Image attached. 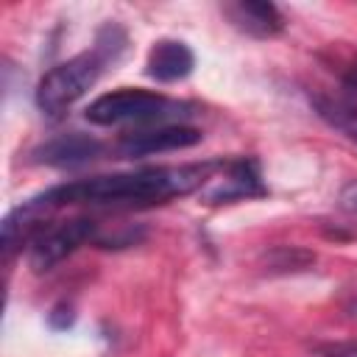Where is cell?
I'll use <instances>...</instances> for the list:
<instances>
[{
  "label": "cell",
  "instance_id": "obj_1",
  "mask_svg": "<svg viewBox=\"0 0 357 357\" xmlns=\"http://www.w3.org/2000/svg\"><path fill=\"white\" fill-rule=\"evenodd\" d=\"M223 162H201V165H170V167H139L128 173L92 176L67 184H56L25 204L42 215L61 206H151L165 204L170 198L190 195L204 190Z\"/></svg>",
  "mask_w": 357,
  "mask_h": 357
},
{
  "label": "cell",
  "instance_id": "obj_2",
  "mask_svg": "<svg viewBox=\"0 0 357 357\" xmlns=\"http://www.w3.org/2000/svg\"><path fill=\"white\" fill-rule=\"evenodd\" d=\"M114 59L106 47L95 45L56 67H50L36 86V106L45 117H61L75 100H81L100 78L106 61Z\"/></svg>",
  "mask_w": 357,
  "mask_h": 357
},
{
  "label": "cell",
  "instance_id": "obj_3",
  "mask_svg": "<svg viewBox=\"0 0 357 357\" xmlns=\"http://www.w3.org/2000/svg\"><path fill=\"white\" fill-rule=\"evenodd\" d=\"M187 106L176 103L170 98H165L162 92H151V89H114L106 92L100 98H95L84 117L92 126H123V123H162L173 114H181Z\"/></svg>",
  "mask_w": 357,
  "mask_h": 357
},
{
  "label": "cell",
  "instance_id": "obj_4",
  "mask_svg": "<svg viewBox=\"0 0 357 357\" xmlns=\"http://www.w3.org/2000/svg\"><path fill=\"white\" fill-rule=\"evenodd\" d=\"M100 234L98 223L89 218H73V220H61L53 226H45L36 240L31 243L28 251V262L33 271H50L53 265H59L61 259H67L70 254H75L81 245L95 243Z\"/></svg>",
  "mask_w": 357,
  "mask_h": 357
},
{
  "label": "cell",
  "instance_id": "obj_5",
  "mask_svg": "<svg viewBox=\"0 0 357 357\" xmlns=\"http://www.w3.org/2000/svg\"><path fill=\"white\" fill-rule=\"evenodd\" d=\"M204 139L201 128L187 126V123H159L148 128H134L120 134L114 151L123 159H142L153 153H170V151H184L192 148Z\"/></svg>",
  "mask_w": 357,
  "mask_h": 357
},
{
  "label": "cell",
  "instance_id": "obj_6",
  "mask_svg": "<svg viewBox=\"0 0 357 357\" xmlns=\"http://www.w3.org/2000/svg\"><path fill=\"white\" fill-rule=\"evenodd\" d=\"M223 173L212 176V181L201 190L204 204H231L243 198H259L265 195V184L259 178V165L254 159H234L220 165Z\"/></svg>",
  "mask_w": 357,
  "mask_h": 357
},
{
  "label": "cell",
  "instance_id": "obj_7",
  "mask_svg": "<svg viewBox=\"0 0 357 357\" xmlns=\"http://www.w3.org/2000/svg\"><path fill=\"white\" fill-rule=\"evenodd\" d=\"M103 153V145L81 131H70V134H59L47 142H42L33 151V162L39 165H50V167H81L95 162Z\"/></svg>",
  "mask_w": 357,
  "mask_h": 357
},
{
  "label": "cell",
  "instance_id": "obj_8",
  "mask_svg": "<svg viewBox=\"0 0 357 357\" xmlns=\"http://www.w3.org/2000/svg\"><path fill=\"white\" fill-rule=\"evenodd\" d=\"M220 11L229 17V22L254 39H273L284 31L282 11L268 0H237L220 6Z\"/></svg>",
  "mask_w": 357,
  "mask_h": 357
},
{
  "label": "cell",
  "instance_id": "obj_9",
  "mask_svg": "<svg viewBox=\"0 0 357 357\" xmlns=\"http://www.w3.org/2000/svg\"><path fill=\"white\" fill-rule=\"evenodd\" d=\"M195 67V53L181 39H159L148 50L145 73L159 84H176L187 78Z\"/></svg>",
  "mask_w": 357,
  "mask_h": 357
},
{
  "label": "cell",
  "instance_id": "obj_10",
  "mask_svg": "<svg viewBox=\"0 0 357 357\" xmlns=\"http://www.w3.org/2000/svg\"><path fill=\"white\" fill-rule=\"evenodd\" d=\"M310 103H312V112L329 128H335L337 134H343L349 142L357 145V106L354 103L335 98V95H324V92L310 95Z\"/></svg>",
  "mask_w": 357,
  "mask_h": 357
},
{
  "label": "cell",
  "instance_id": "obj_11",
  "mask_svg": "<svg viewBox=\"0 0 357 357\" xmlns=\"http://www.w3.org/2000/svg\"><path fill=\"white\" fill-rule=\"evenodd\" d=\"M47 324H50V329H70L73 324H75V312H73V304H67V301H59L50 312H47Z\"/></svg>",
  "mask_w": 357,
  "mask_h": 357
},
{
  "label": "cell",
  "instance_id": "obj_12",
  "mask_svg": "<svg viewBox=\"0 0 357 357\" xmlns=\"http://www.w3.org/2000/svg\"><path fill=\"white\" fill-rule=\"evenodd\" d=\"M321 357H357V340H332L318 346Z\"/></svg>",
  "mask_w": 357,
  "mask_h": 357
},
{
  "label": "cell",
  "instance_id": "obj_13",
  "mask_svg": "<svg viewBox=\"0 0 357 357\" xmlns=\"http://www.w3.org/2000/svg\"><path fill=\"white\" fill-rule=\"evenodd\" d=\"M337 204H340V209H346V212H357V181H349V184L340 190Z\"/></svg>",
  "mask_w": 357,
  "mask_h": 357
}]
</instances>
